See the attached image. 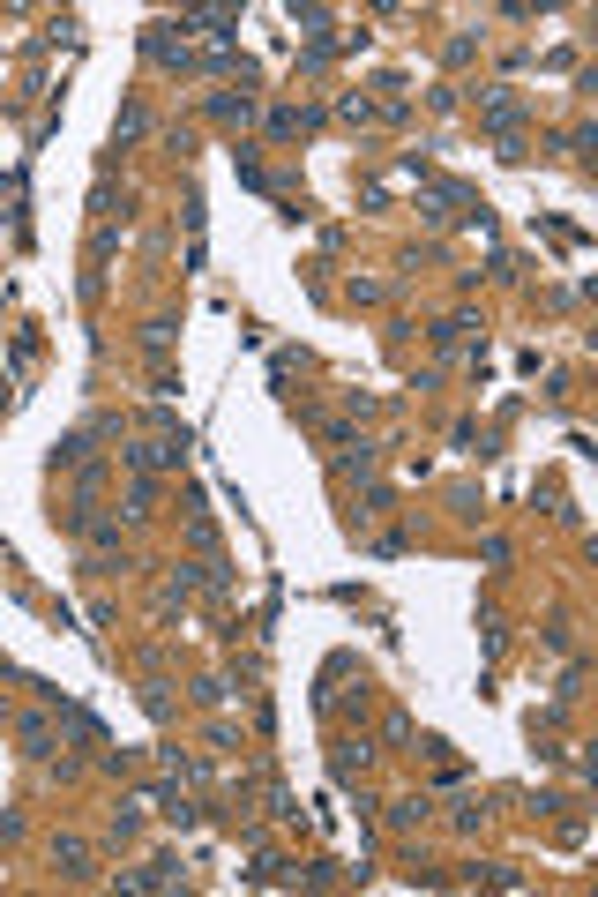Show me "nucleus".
<instances>
[{"mask_svg":"<svg viewBox=\"0 0 598 897\" xmlns=\"http://www.w3.org/2000/svg\"><path fill=\"white\" fill-rule=\"evenodd\" d=\"M143 53L157 60V68H187V60H195V53H187V38H172L165 23H157V30H143Z\"/></svg>","mask_w":598,"mask_h":897,"instance_id":"nucleus-1","label":"nucleus"},{"mask_svg":"<svg viewBox=\"0 0 598 897\" xmlns=\"http://www.w3.org/2000/svg\"><path fill=\"white\" fill-rule=\"evenodd\" d=\"M53 860H60L68 875H83V845H75V838H60V845H53Z\"/></svg>","mask_w":598,"mask_h":897,"instance_id":"nucleus-2","label":"nucleus"}]
</instances>
